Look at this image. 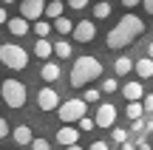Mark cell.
I'll return each instance as SVG.
<instances>
[{
	"label": "cell",
	"mask_w": 153,
	"mask_h": 150,
	"mask_svg": "<svg viewBox=\"0 0 153 150\" xmlns=\"http://www.w3.org/2000/svg\"><path fill=\"white\" fill-rule=\"evenodd\" d=\"M142 34H145V20H142V17H136V14H125V17H119V23L108 31L105 45H108L111 51H119V48L133 45Z\"/></svg>",
	"instance_id": "obj_1"
},
{
	"label": "cell",
	"mask_w": 153,
	"mask_h": 150,
	"mask_svg": "<svg viewBox=\"0 0 153 150\" xmlns=\"http://www.w3.org/2000/svg\"><path fill=\"white\" fill-rule=\"evenodd\" d=\"M99 77H102V62H99L97 57L85 54V57H76L74 60L68 82H71L74 88H85L88 82H94V79H99Z\"/></svg>",
	"instance_id": "obj_2"
},
{
	"label": "cell",
	"mask_w": 153,
	"mask_h": 150,
	"mask_svg": "<svg viewBox=\"0 0 153 150\" xmlns=\"http://www.w3.org/2000/svg\"><path fill=\"white\" fill-rule=\"evenodd\" d=\"M0 62L11 71H23L28 65V54L23 45H14V43H3L0 45Z\"/></svg>",
	"instance_id": "obj_3"
},
{
	"label": "cell",
	"mask_w": 153,
	"mask_h": 150,
	"mask_svg": "<svg viewBox=\"0 0 153 150\" xmlns=\"http://www.w3.org/2000/svg\"><path fill=\"white\" fill-rule=\"evenodd\" d=\"M0 94H3V102L9 108H23L26 105V85L20 82V79H3V85H0Z\"/></svg>",
	"instance_id": "obj_4"
},
{
	"label": "cell",
	"mask_w": 153,
	"mask_h": 150,
	"mask_svg": "<svg viewBox=\"0 0 153 150\" xmlns=\"http://www.w3.org/2000/svg\"><path fill=\"white\" fill-rule=\"evenodd\" d=\"M85 108H88V102L82 99H68V102H62L60 105V111H57V116H60V122H65V125H71V122H79L82 116H85Z\"/></svg>",
	"instance_id": "obj_5"
},
{
	"label": "cell",
	"mask_w": 153,
	"mask_h": 150,
	"mask_svg": "<svg viewBox=\"0 0 153 150\" xmlns=\"http://www.w3.org/2000/svg\"><path fill=\"white\" fill-rule=\"evenodd\" d=\"M20 17H26L28 23H37L45 17V0H23L20 3Z\"/></svg>",
	"instance_id": "obj_6"
},
{
	"label": "cell",
	"mask_w": 153,
	"mask_h": 150,
	"mask_svg": "<svg viewBox=\"0 0 153 150\" xmlns=\"http://www.w3.org/2000/svg\"><path fill=\"white\" fill-rule=\"evenodd\" d=\"M60 105H62L60 94H57L54 88H40L37 91V108L40 111H45V113L48 111H60Z\"/></svg>",
	"instance_id": "obj_7"
},
{
	"label": "cell",
	"mask_w": 153,
	"mask_h": 150,
	"mask_svg": "<svg viewBox=\"0 0 153 150\" xmlns=\"http://www.w3.org/2000/svg\"><path fill=\"white\" fill-rule=\"evenodd\" d=\"M94 119H97V128H114L116 125V105L114 102H99Z\"/></svg>",
	"instance_id": "obj_8"
},
{
	"label": "cell",
	"mask_w": 153,
	"mask_h": 150,
	"mask_svg": "<svg viewBox=\"0 0 153 150\" xmlns=\"http://www.w3.org/2000/svg\"><path fill=\"white\" fill-rule=\"evenodd\" d=\"M71 37L76 40V43H91L94 37H97V26H94L91 20H79L76 23V28H74V34Z\"/></svg>",
	"instance_id": "obj_9"
},
{
	"label": "cell",
	"mask_w": 153,
	"mask_h": 150,
	"mask_svg": "<svg viewBox=\"0 0 153 150\" xmlns=\"http://www.w3.org/2000/svg\"><path fill=\"white\" fill-rule=\"evenodd\" d=\"M6 28H9V34H11V37H26V34L31 31L34 26L26 20V17H20V14H17V17H11V20H9V26H6Z\"/></svg>",
	"instance_id": "obj_10"
},
{
	"label": "cell",
	"mask_w": 153,
	"mask_h": 150,
	"mask_svg": "<svg viewBox=\"0 0 153 150\" xmlns=\"http://www.w3.org/2000/svg\"><path fill=\"white\" fill-rule=\"evenodd\" d=\"M57 142H60L62 147H71L79 142V128H71V125H62L60 130H57Z\"/></svg>",
	"instance_id": "obj_11"
},
{
	"label": "cell",
	"mask_w": 153,
	"mask_h": 150,
	"mask_svg": "<svg viewBox=\"0 0 153 150\" xmlns=\"http://www.w3.org/2000/svg\"><path fill=\"white\" fill-rule=\"evenodd\" d=\"M11 139H14L20 147H31V145H34V133H31L28 125H17V128L11 130Z\"/></svg>",
	"instance_id": "obj_12"
},
{
	"label": "cell",
	"mask_w": 153,
	"mask_h": 150,
	"mask_svg": "<svg viewBox=\"0 0 153 150\" xmlns=\"http://www.w3.org/2000/svg\"><path fill=\"white\" fill-rule=\"evenodd\" d=\"M122 94H125L128 102H142V99H145V88H142V82H139V79H131V82L122 88Z\"/></svg>",
	"instance_id": "obj_13"
},
{
	"label": "cell",
	"mask_w": 153,
	"mask_h": 150,
	"mask_svg": "<svg viewBox=\"0 0 153 150\" xmlns=\"http://www.w3.org/2000/svg\"><path fill=\"white\" fill-rule=\"evenodd\" d=\"M131 71H136V60H131V57H116L114 60V74L116 77H128Z\"/></svg>",
	"instance_id": "obj_14"
},
{
	"label": "cell",
	"mask_w": 153,
	"mask_h": 150,
	"mask_svg": "<svg viewBox=\"0 0 153 150\" xmlns=\"http://www.w3.org/2000/svg\"><path fill=\"white\" fill-rule=\"evenodd\" d=\"M136 77L139 79H150L153 77V57H139L136 60Z\"/></svg>",
	"instance_id": "obj_15"
},
{
	"label": "cell",
	"mask_w": 153,
	"mask_h": 150,
	"mask_svg": "<svg viewBox=\"0 0 153 150\" xmlns=\"http://www.w3.org/2000/svg\"><path fill=\"white\" fill-rule=\"evenodd\" d=\"M40 79H45V82H57L60 79V65L57 62H43V68H40Z\"/></svg>",
	"instance_id": "obj_16"
},
{
	"label": "cell",
	"mask_w": 153,
	"mask_h": 150,
	"mask_svg": "<svg viewBox=\"0 0 153 150\" xmlns=\"http://www.w3.org/2000/svg\"><path fill=\"white\" fill-rule=\"evenodd\" d=\"M51 54H54V45H51L48 40H37V43H34V57H40L43 62H48Z\"/></svg>",
	"instance_id": "obj_17"
},
{
	"label": "cell",
	"mask_w": 153,
	"mask_h": 150,
	"mask_svg": "<svg viewBox=\"0 0 153 150\" xmlns=\"http://www.w3.org/2000/svg\"><path fill=\"white\" fill-rule=\"evenodd\" d=\"M125 113H128V119H131V122H139L148 111H145V102H128Z\"/></svg>",
	"instance_id": "obj_18"
},
{
	"label": "cell",
	"mask_w": 153,
	"mask_h": 150,
	"mask_svg": "<svg viewBox=\"0 0 153 150\" xmlns=\"http://www.w3.org/2000/svg\"><path fill=\"white\" fill-rule=\"evenodd\" d=\"M62 9H65L62 0H51V3L45 6V17H48V20H60V17H62Z\"/></svg>",
	"instance_id": "obj_19"
},
{
	"label": "cell",
	"mask_w": 153,
	"mask_h": 150,
	"mask_svg": "<svg viewBox=\"0 0 153 150\" xmlns=\"http://www.w3.org/2000/svg\"><path fill=\"white\" fill-rule=\"evenodd\" d=\"M51 28H54V26H51V23H48V20H45V17H43V20H37V23H34V28H31V31L37 34L40 40H48Z\"/></svg>",
	"instance_id": "obj_20"
},
{
	"label": "cell",
	"mask_w": 153,
	"mask_h": 150,
	"mask_svg": "<svg viewBox=\"0 0 153 150\" xmlns=\"http://www.w3.org/2000/svg\"><path fill=\"white\" fill-rule=\"evenodd\" d=\"M76 23H71L68 17H60V20H54V31L57 34H74Z\"/></svg>",
	"instance_id": "obj_21"
},
{
	"label": "cell",
	"mask_w": 153,
	"mask_h": 150,
	"mask_svg": "<svg viewBox=\"0 0 153 150\" xmlns=\"http://www.w3.org/2000/svg\"><path fill=\"white\" fill-rule=\"evenodd\" d=\"M54 57H60V60H68V57H71V43H68V40H60V43H54Z\"/></svg>",
	"instance_id": "obj_22"
},
{
	"label": "cell",
	"mask_w": 153,
	"mask_h": 150,
	"mask_svg": "<svg viewBox=\"0 0 153 150\" xmlns=\"http://www.w3.org/2000/svg\"><path fill=\"white\" fill-rule=\"evenodd\" d=\"M108 14H111V3H102V0H97V6H94V17H97V20H105Z\"/></svg>",
	"instance_id": "obj_23"
},
{
	"label": "cell",
	"mask_w": 153,
	"mask_h": 150,
	"mask_svg": "<svg viewBox=\"0 0 153 150\" xmlns=\"http://www.w3.org/2000/svg\"><path fill=\"white\" fill-rule=\"evenodd\" d=\"M99 96H102V88H91V85H88V88L82 91V99L85 102H99Z\"/></svg>",
	"instance_id": "obj_24"
},
{
	"label": "cell",
	"mask_w": 153,
	"mask_h": 150,
	"mask_svg": "<svg viewBox=\"0 0 153 150\" xmlns=\"http://www.w3.org/2000/svg\"><path fill=\"white\" fill-rule=\"evenodd\" d=\"M111 139H114L116 145H125L128 142V130L125 128H111Z\"/></svg>",
	"instance_id": "obj_25"
},
{
	"label": "cell",
	"mask_w": 153,
	"mask_h": 150,
	"mask_svg": "<svg viewBox=\"0 0 153 150\" xmlns=\"http://www.w3.org/2000/svg\"><path fill=\"white\" fill-rule=\"evenodd\" d=\"M76 125H79V130H85V133H91V130L97 128V119H91V116H82V119H79Z\"/></svg>",
	"instance_id": "obj_26"
},
{
	"label": "cell",
	"mask_w": 153,
	"mask_h": 150,
	"mask_svg": "<svg viewBox=\"0 0 153 150\" xmlns=\"http://www.w3.org/2000/svg\"><path fill=\"white\" fill-rule=\"evenodd\" d=\"M116 88H119V82H116V79H102V94H114Z\"/></svg>",
	"instance_id": "obj_27"
},
{
	"label": "cell",
	"mask_w": 153,
	"mask_h": 150,
	"mask_svg": "<svg viewBox=\"0 0 153 150\" xmlns=\"http://www.w3.org/2000/svg\"><path fill=\"white\" fill-rule=\"evenodd\" d=\"M31 150H51V145H48V139H34Z\"/></svg>",
	"instance_id": "obj_28"
},
{
	"label": "cell",
	"mask_w": 153,
	"mask_h": 150,
	"mask_svg": "<svg viewBox=\"0 0 153 150\" xmlns=\"http://www.w3.org/2000/svg\"><path fill=\"white\" fill-rule=\"evenodd\" d=\"M88 3H91V0H68V6H71L74 11H82V9H85Z\"/></svg>",
	"instance_id": "obj_29"
},
{
	"label": "cell",
	"mask_w": 153,
	"mask_h": 150,
	"mask_svg": "<svg viewBox=\"0 0 153 150\" xmlns=\"http://www.w3.org/2000/svg\"><path fill=\"white\" fill-rule=\"evenodd\" d=\"M6 136H11V128L6 119H0V139H6Z\"/></svg>",
	"instance_id": "obj_30"
},
{
	"label": "cell",
	"mask_w": 153,
	"mask_h": 150,
	"mask_svg": "<svg viewBox=\"0 0 153 150\" xmlns=\"http://www.w3.org/2000/svg\"><path fill=\"white\" fill-rule=\"evenodd\" d=\"M88 150H111V147H108V142L97 139V142H91V147H88Z\"/></svg>",
	"instance_id": "obj_31"
},
{
	"label": "cell",
	"mask_w": 153,
	"mask_h": 150,
	"mask_svg": "<svg viewBox=\"0 0 153 150\" xmlns=\"http://www.w3.org/2000/svg\"><path fill=\"white\" fill-rule=\"evenodd\" d=\"M142 102H145V111H148L150 116H153V94H148V96H145Z\"/></svg>",
	"instance_id": "obj_32"
},
{
	"label": "cell",
	"mask_w": 153,
	"mask_h": 150,
	"mask_svg": "<svg viewBox=\"0 0 153 150\" xmlns=\"http://www.w3.org/2000/svg\"><path fill=\"white\" fill-rule=\"evenodd\" d=\"M142 3V0H122V6H125V9H133V6H139Z\"/></svg>",
	"instance_id": "obj_33"
},
{
	"label": "cell",
	"mask_w": 153,
	"mask_h": 150,
	"mask_svg": "<svg viewBox=\"0 0 153 150\" xmlns=\"http://www.w3.org/2000/svg\"><path fill=\"white\" fill-rule=\"evenodd\" d=\"M142 6H145V11H148V14H153V0H142Z\"/></svg>",
	"instance_id": "obj_34"
},
{
	"label": "cell",
	"mask_w": 153,
	"mask_h": 150,
	"mask_svg": "<svg viewBox=\"0 0 153 150\" xmlns=\"http://www.w3.org/2000/svg\"><path fill=\"white\" fill-rule=\"evenodd\" d=\"M136 150H150V142H145V139H139V147Z\"/></svg>",
	"instance_id": "obj_35"
},
{
	"label": "cell",
	"mask_w": 153,
	"mask_h": 150,
	"mask_svg": "<svg viewBox=\"0 0 153 150\" xmlns=\"http://www.w3.org/2000/svg\"><path fill=\"white\" fill-rule=\"evenodd\" d=\"M119 150H133V145H128V142H125V145H119Z\"/></svg>",
	"instance_id": "obj_36"
},
{
	"label": "cell",
	"mask_w": 153,
	"mask_h": 150,
	"mask_svg": "<svg viewBox=\"0 0 153 150\" xmlns=\"http://www.w3.org/2000/svg\"><path fill=\"white\" fill-rule=\"evenodd\" d=\"M148 57H153V43H150V45H148Z\"/></svg>",
	"instance_id": "obj_37"
},
{
	"label": "cell",
	"mask_w": 153,
	"mask_h": 150,
	"mask_svg": "<svg viewBox=\"0 0 153 150\" xmlns=\"http://www.w3.org/2000/svg\"><path fill=\"white\" fill-rule=\"evenodd\" d=\"M65 150H82V147L79 145H71V147H65Z\"/></svg>",
	"instance_id": "obj_38"
},
{
	"label": "cell",
	"mask_w": 153,
	"mask_h": 150,
	"mask_svg": "<svg viewBox=\"0 0 153 150\" xmlns=\"http://www.w3.org/2000/svg\"><path fill=\"white\" fill-rule=\"evenodd\" d=\"M3 3H14V0H3Z\"/></svg>",
	"instance_id": "obj_39"
},
{
	"label": "cell",
	"mask_w": 153,
	"mask_h": 150,
	"mask_svg": "<svg viewBox=\"0 0 153 150\" xmlns=\"http://www.w3.org/2000/svg\"><path fill=\"white\" fill-rule=\"evenodd\" d=\"M150 145H153V133H150Z\"/></svg>",
	"instance_id": "obj_40"
},
{
	"label": "cell",
	"mask_w": 153,
	"mask_h": 150,
	"mask_svg": "<svg viewBox=\"0 0 153 150\" xmlns=\"http://www.w3.org/2000/svg\"><path fill=\"white\" fill-rule=\"evenodd\" d=\"M102 3H108V0H102Z\"/></svg>",
	"instance_id": "obj_41"
}]
</instances>
